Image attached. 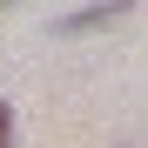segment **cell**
<instances>
[{
    "label": "cell",
    "instance_id": "6da1fadb",
    "mask_svg": "<svg viewBox=\"0 0 148 148\" xmlns=\"http://www.w3.org/2000/svg\"><path fill=\"white\" fill-rule=\"evenodd\" d=\"M121 14H135V0H108V7L67 14V20H61V34H88V27H108V20H121Z\"/></svg>",
    "mask_w": 148,
    "mask_h": 148
},
{
    "label": "cell",
    "instance_id": "7a4b0ae2",
    "mask_svg": "<svg viewBox=\"0 0 148 148\" xmlns=\"http://www.w3.org/2000/svg\"><path fill=\"white\" fill-rule=\"evenodd\" d=\"M0 148H14V114H7V101H0Z\"/></svg>",
    "mask_w": 148,
    "mask_h": 148
},
{
    "label": "cell",
    "instance_id": "3957f363",
    "mask_svg": "<svg viewBox=\"0 0 148 148\" xmlns=\"http://www.w3.org/2000/svg\"><path fill=\"white\" fill-rule=\"evenodd\" d=\"M0 7H14V0H0Z\"/></svg>",
    "mask_w": 148,
    "mask_h": 148
}]
</instances>
